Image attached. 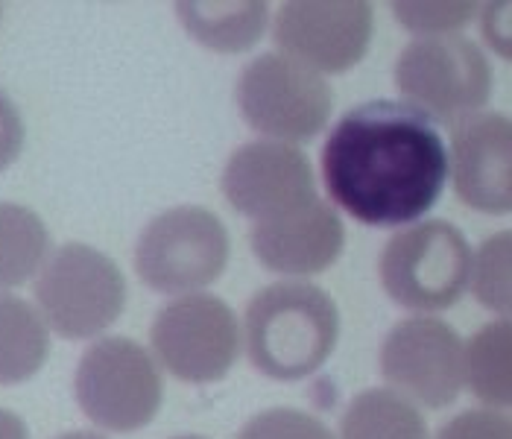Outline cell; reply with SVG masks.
I'll use <instances>...</instances> for the list:
<instances>
[{
  "label": "cell",
  "mask_w": 512,
  "mask_h": 439,
  "mask_svg": "<svg viewBox=\"0 0 512 439\" xmlns=\"http://www.w3.org/2000/svg\"><path fill=\"white\" fill-rule=\"evenodd\" d=\"M41 320L65 340H91L118 322L126 281L118 264L88 243H65L47 255L36 279Z\"/></svg>",
  "instance_id": "4"
},
{
  "label": "cell",
  "mask_w": 512,
  "mask_h": 439,
  "mask_svg": "<svg viewBox=\"0 0 512 439\" xmlns=\"http://www.w3.org/2000/svg\"><path fill=\"white\" fill-rule=\"evenodd\" d=\"M469 287L474 299L504 320L512 311V235L498 232L480 243V249L472 252L469 267Z\"/></svg>",
  "instance_id": "20"
},
{
  "label": "cell",
  "mask_w": 512,
  "mask_h": 439,
  "mask_svg": "<svg viewBox=\"0 0 512 439\" xmlns=\"http://www.w3.org/2000/svg\"><path fill=\"white\" fill-rule=\"evenodd\" d=\"M229 264L223 220L197 205H179L147 223L135 246V273L164 296H188L214 284Z\"/></svg>",
  "instance_id": "5"
},
{
  "label": "cell",
  "mask_w": 512,
  "mask_h": 439,
  "mask_svg": "<svg viewBox=\"0 0 512 439\" xmlns=\"http://www.w3.org/2000/svg\"><path fill=\"white\" fill-rule=\"evenodd\" d=\"M340 337L334 299L308 281H276L258 290L243 317V340L258 372L302 381L322 369Z\"/></svg>",
  "instance_id": "2"
},
{
  "label": "cell",
  "mask_w": 512,
  "mask_h": 439,
  "mask_svg": "<svg viewBox=\"0 0 512 439\" xmlns=\"http://www.w3.org/2000/svg\"><path fill=\"white\" fill-rule=\"evenodd\" d=\"M24 150V120L18 106L0 91V170H6Z\"/></svg>",
  "instance_id": "24"
},
{
  "label": "cell",
  "mask_w": 512,
  "mask_h": 439,
  "mask_svg": "<svg viewBox=\"0 0 512 439\" xmlns=\"http://www.w3.org/2000/svg\"><path fill=\"white\" fill-rule=\"evenodd\" d=\"M56 439H106L100 437V434H94V431H71V434H62V437Z\"/></svg>",
  "instance_id": "27"
},
{
  "label": "cell",
  "mask_w": 512,
  "mask_h": 439,
  "mask_svg": "<svg viewBox=\"0 0 512 439\" xmlns=\"http://www.w3.org/2000/svg\"><path fill=\"white\" fill-rule=\"evenodd\" d=\"M395 21L416 33L419 39L454 36L463 30L477 12V3L469 0H398L390 6Z\"/></svg>",
  "instance_id": "21"
},
{
  "label": "cell",
  "mask_w": 512,
  "mask_h": 439,
  "mask_svg": "<svg viewBox=\"0 0 512 439\" xmlns=\"http://www.w3.org/2000/svg\"><path fill=\"white\" fill-rule=\"evenodd\" d=\"M243 120L267 141L308 144L328 126L334 94L325 77L293 62L284 53H261L235 85Z\"/></svg>",
  "instance_id": "6"
},
{
  "label": "cell",
  "mask_w": 512,
  "mask_h": 439,
  "mask_svg": "<svg viewBox=\"0 0 512 439\" xmlns=\"http://www.w3.org/2000/svg\"><path fill=\"white\" fill-rule=\"evenodd\" d=\"M381 375L393 393L413 404L431 410L448 407L466 384L463 340L436 317L398 322L381 346Z\"/></svg>",
  "instance_id": "11"
},
{
  "label": "cell",
  "mask_w": 512,
  "mask_h": 439,
  "mask_svg": "<svg viewBox=\"0 0 512 439\" xmlns=\"http://www.w3.org/2000/svg\"><path fill=\"white\" fill-rule=\"evenodd\" d=\"M158 363L179 381L211 384L229 375L240 352L235 311L208 293L167 302L150 328Z\"/></svg>",
  "instance_id": "9"
},
{
  "label": "cell",
  "mask_w": 512,
  "mask_h": 439,
  "mask_svg": "<svg viewBox=\"0 0 512 439\" xmlns=\"http://www.w3.org/2000/svg\"><path fill=\"white\" fill-rule=\"evenodd\" d=\"M372 30V6L363 0H290L278 6L273 39L284 56L325 77L352 71Z\"/></svg>",
  "instance_id": "10"
},
{
  "label": "cell",
  "mask_w": 512,
  "mask_h": 439,
  "mask_svg": "<svg viewBox=\"0 0 512 439\" xmlns=\"http://www.w3.org/2000/svg\"><path fill=\"white\" fill-rule=\"evenodd\" d=\"M237 439H334V434L305 410L293 407H273L252 416Z\"/></svg>",
  "instance_id": "22"
},
{
  "label": "cell",
  "mask_w": 512,
  "mask_h": 439,
  "mask_svg": "<svg viewBox=\"0 0 512 439\" xmlns=\"http://www.w3.org/2000/svg\"><path fill=\"white\" fill-rule=\"evenodd\" d=\"M472 246L466 235L445 220L404 226L387 240L378 276L395 305L436 314L454 308L469 290Z\"/></svg>",
  "instance_id": "3"
},
{
  "label": "cell",
  "mask_w": 512,
  "mask_h": 439,
  "mask_svg": "<svg viewBox=\"0 0 512 439\" xmlns=\"http://www.w3.org/2000/svg\"><path fill=\"white\" fill-rule=\"evenodd\" d=\"M0 439H30L27 422L18 413L3 410V407H0Z\"/></svg>",
  "instance_id": "26"
},
{
  "label": "cell",
  "mask_w": 512,
  "mask_h": 439,
  "mask_svg": "<svg viewBox=\"0 0 512 439\" xmlns=\"http://www.w3.org/2000/svg\"><path fill=\"white\" fill-rule=\"evenodd\" d=\"M463 372L474 399L489 410L512 404V325L510 320L486 322L469 343H463Z\"/></svg>",
  "instance_id": "17"
},
{
  "label": "cell",
  "mask_w": 512,
  "mask_h": 439,
  "mask_svg": "<svg viewBox=\"0 0 512 439\" xmlns=\"http://www.w3.org/2000/svg\"><path fill=\"white\" fill-rule=\"evenodd\" d=\"M179 24L214 53H243L264 36L270 6L264 0H182Z\"/></svg>",
  "instance_id": "15"
},
{
  "label": "cell",
  "mask_w": 512,
  "mask_h": 439,
  "mask_svg": "<svg viewBox=\"0 0 512 439\" xmlns=\"http://www.w3.org/2000/svg\"><path fill=\"white\" fill-rule=\"evenodd\" d=\"M331 202L372 229H404L434 208L448 182V147L434 120L401 100H369L322 144Z\"/></svg>",
  "instance_id": "1"
},
{
  "label": "cell",
  "mask_w": 512,
  "mask_h": 439,
  "mask_svg": "<svg viewBox=\"0 0 512 439\" xmlns=\"http://www.w3.org/2000/svg\"><path fill=\"white\" fill-rule=\"evenodd\" d=\"M448 176L457 197L480 214H510L512 123L501 112H477L451 126Z\"/></svg>",
  "instance_id": "13"
},
{
  "label": "cell",
  "mask_w": 512,
  "mask_h": 439,
  "mask_svg": "<svg viewBox=\"0 0 512 439\" xmlns=\"http://www.w3.org/2000/svg\"><path fill=\"white\" fill-rule=\"evenodd\" d=\"M395 85L407 106L454 126L486 106L492 68L483 50L463 36L416 39L395 62Z\"/></svg>",
  "instance_id": "7"
},
{
  "label": "cell",
  "mask_w": 512,
  "mask_h": 439,
  "mask_svg": "<svg viewBox=\"0 0 512 439\" xmlns=\"http://www.w3.org/2000/svg\"><path fill=\"white\" fill-rule=\"evenodd\" d=\"M436 439H512V425L498 410H466L445 422Z\"/></svg>",
  "instance_id": "23"
},
{
  "label": "cell",
  "mask_w": 512,
  "mask_h": 439,
  "mask_svg": "<svg viewBox=\"0 0 512 439\" xmlns=\"http://www.w3.org/2000/svg\"><path fill=\"white\" fill-rule=\"evenodd\" d=\"M223 197L237 214L270 220L296 205L316 200L311 161L293 144L249 141L232 153L223 170Z\"/></svg>",
  "instance_id": "12"
},
{
  "label": "cell",
  "mask_w": 512,
  "mask_h": 439,
  "mask_svg": "<svg viewBox=\"0 0 512 439\" xmlns=\"http://www.w3.org/2000/svg\"><path fill=\"white\" fill-rule=\"evenodd\" d=\"M50 252V232L39 214L18 202H0V293L39 276Z\"/></svg>",
  "instance_id": "19"
},
{
  "label": "cell",
  "mask_w": 512,
  "mask_h": 439,
  "mask_svg": "<svg viewBox=\"0 0 512 439\" xmlns=\"http://www.w3.org/2000/svg\"><path fill=\"white\" fill-rule=\"evenodd\" d=\"M340 439H428V422L393 390H366L346 407Z\"/></svg>",
  "instance_id": "18"
},
{
  "label": "cell",
  "mask_w": 512,
  "mask_h": 439,
  "mask_svg": "<svg viewBox=\"0 0 512 439\" xmlns=\"http://www.w3.org/2000/svg\"><path fill=\"white\" fill-rule=\"evenodd\" d=\"M173 439H205V437H173Z\"/></svg>",
  "instance_id": "28"
},
{
  "label": "cell",
  "mask_w": 512,
  "mask_h": 439,
  "mask_svg": "<svg viewBox=\"0 0 512 439\" xmlns=\"http://www.w3.org/2000/svg\"><path fill=\"white\" fill-rule=\"evenodd\" d=\"M507 3H501V15L498 18H492L489 12H486V39L489 44L501 53V56H510V18H507Z\"/></svg>",
  "instance_id": "25"
},
{
  "label": "cell",
  "mask_w": 512,
  "mask_h": 439,
  "mask_svg": "<svg viewBox=\"0 0 512 439\" xmlns=\"http://www.w3.org/2000/svg\"><path fill=\"white\" fill-rule=\"evenodd\" d=\"M82 413L103 431L129 434L153 422L161 407V372L132 337L94 340L74 378Z\"/></svg>",
  "instance_id": "8"
},
{
  "label": "cell",
  "mask_w": 512,
  "mask_h": 439,
  "mask_svg": "<svg viewBox=\"0 0 512 439\" xmlns=\"http://www.w3.org/2000/svg\"><path fill=\"white\" fill-rule=\"evenodd\" d=\"M47 352L50 337L39 311L12 293H0V387L30 381Z\"/></svg>",
  "instance_id": "16"
},
{
  "label": "cell",
  "mask_w": 512,
  "mask_h": 439,
  "mask_svg": "<svg viewBox=\"0 0 512 439\" xmlns=\"http://www.w3.org/2000/svg\"><path fill=\"white\" fill-rule=\"evenodd\" d=\"M249 243L264 270L302 279L328 270L340 258L346 229L340 214L316 197L270 220H258Z\"/></svg>",
  "instance_id": "14"
}]
</instances>
